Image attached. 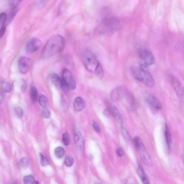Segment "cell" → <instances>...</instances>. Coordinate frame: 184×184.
<instances>
[{
    "label": "cell",
    "instance_id": "6da1fadb",
    "mask_svg": "<svg viewBox=\"0 0 184 184\" xmlns=\"http://www.w3.org/2000/svg\"><path fill=\"white\" fill-rule=\"evenodd\" d=\"M65 41L64 37L56 35L51 37L47 41L42 51V58H49L59 53L64 49Z\"/></svg>",
    "mask_w": 184,
    "mask_h": 184
},
{
    "label": "cell",
    "instance_id": "7a4b0ae2",
    "mask_svg": "<svg viewBox=\"0 0 184 184\" xmlns=\"http://www.w3.org/2000/svg\"><path fill=\"white\" fill-rule=\"evenodd\" d=\"M133 76L143 85L152 87L155 85L153 77L148 71L141 67H134L131 69Z\"/></svg>",
    "mask_w": 184,
    "mask_h": 184
},
{
    "label": "cell",
    "instance_id": "3957f363",
    "mask_svg": "<svg viewBox=\"0 0 184 184\" xmlns=\"http://www.w3.org/2000/svg\"><path fill=\"white\" fill-rule=\"evenodd\" d=\"M120 21L117 17H107L103 19L101 26L104 32L113 33L120 27Z\"/></svg>",
    "mask_w": 184,
    "mask_h": 184
},
{
    "label": "cell",
    "instance_id": "277c9868",
    "mask_svg": "<svg viewBox=\"0 0 184 184\" xmlns=\"http://www.w3.org/2000/svg\"><path fill=\"white\" fill-rule=\"evenodd\" d=\"M83 62L86 69L90 72H95L101 64L95 56L90 52H86L83 57Z\"/></svg>",
    "mask_w": 184,
    "mask_h": 184
},
{
    "label": "cell",
    "instance_id": "5b68a950",
    "mask_svg": "<svg viewBox=\"0 0 184 184\" xmlns=\"http://www.w3.org/2000/svg\"><path fill=\"white\" fill-rule=\"evenodd\" d=\"M139 57L142 63L141 67L152 65L155 64V57L149 51L142 50L139 52Z\"/></svg>",
    "mask_w": 184,
    "mask_h": 184
},
{
    "label": "cell",
    "instance_id": "8992f818",
    "mask_svg": "<svg viewBox=\"0 0 184 184\" xmlns=\"http://www.w3.org/2000/svg\"><path fill=\"white\" fill-rule=\"evenodd\" d=\"M169 80L177 95L180 99L183 98L184 95L183 87L181 82L176 77L171 75Z\"/></svg>",
    "mask_w": 184,
    "mask_h": 184
},
{
    "label": "cell",
    "instance_id": "52a82bcc",
    "mask_svg": "<svg viewBox=\"0 0 184 184\" xmlns=\"http://www.w3.org/2000/svg\"><path fill=\"white\" fill-rule=\"evenodd\" d=\"M62 79L70 90L76 88V83L71 72L67 69H64L62 72Z\"/></svg>",
    "mask_w": 184,
    "mask_h": 184
},
{
    "label": "cell",
    "instance_id": "ba28073f",
    "mask_svg": "<svg viewBox=\"0 0 184 184\" xmlns=\"http://www.w3.org/2000/svg\"><path fill=\"white\" fill-rule=\"evenodd\" d=\"M32 63L30 59L25 57H20L18 61L19 71L22 74H26L29 71Z\"/></svg>",
    "mask_w": 184,
    "mask_h": 184
},
{
    "label": "cell",
    "instance_id": "9c48e42d",
    "mask_svg": "<svg viewBox=\"0 0 184 184\" xmlns=\"http://www.w3.org/2000/svg\"><path fill=\"white\" fill-rule=\"evenodd\" d=\"M41 41L37 38H33L27 44L26 51L28 53H33L39 50L41 45Z\"/></svg>",
    "mask_w": 184,
    "mask_h": 184
},
{
    "label": "cell",
    "instance_id": "30bf717a",
    "mask_svg": "<svg viewBox=\"0 0 184 184\" xmlns=\"http://www.w3.org/2000/svg\"><path fill=\"white\" fill-rule=\"evenodd\" d=\"M147 103L153 109L159 110L162 108V104L157 98L152 94L147 95L146 96Z\"/></svg>",
    "mask_w": 184,
    "mask_h": 184
},
{
    "label": "cell",
    "instance_id": "8fae6325",
    "mask_svg": "<svg viewBox=\"0 0 184 184\" xmlns=\"http://www.w3.org/2000/svg\"><path fill=\"white\" fill-rule=\"evenodd\" d=\"M137 150L140 152V157L143 163L149 167H151L152 166V161L142 142L141 143Z\"/></svg>",
    "mask_w": 184,
    "mask_h": 184
},
{
    "label": "cell",
    "instance_id": "7c38bea8",
    "mask_svg": "<svg viewBox=\"0 0 184 184\" xmlns=\"http://www.w3.org/2000/svg\"><path fill=\"white\" fill-rule=\"evenodd\" d=\"M108 110L110 115L113 116L117 122L120 125H122L123 123V118L118 109L115 106H111L109 107V109Z\"/></svg>",
    "mask_w": 184,
    "mask_h": 184
},
{
    "label": "cell",
    "instance_id": "4fadbf2b",
    "mask_svg": "<svg viewBox=\"0 0 184 184\" xmlns=\"http://www.w3.org/2000/svg\"><path fill=\"white\" fill-rule=\"evenodd\" d=\"M124 88L123 87L120 86L112 91L111 94V98L112 101H115L120 100Z\"/></svg>",
    "mask_w": 184,
    "mask_h": 184
},
{
    "label": "cell",
    "instance_id": "5bb4252c",
    "mask_svg": "<svg viewBox=\"0 0 184 184\" xmlns=\"http://www.w3.org/2000/svg\"><path fill=\"white\" fill-rule=\"evenodd\" d=\"M73 105L75 110L77 111L80 112L82 111L85 108V103L83 99L78 97L75 99Z\"/></svg>",
    "mask_w": 184,
    "mask_h": 184
},
{
    "label": "cell",
    "instance_id": "9a60e30c",
    "mask_svg": "<svg viewBox=\"0 0 184 184\" xmlns=\"http://www.w3.org/2000/svg\"><path fill=\"white\" fill-rule=\"evenodd\" d=\"M74 135L75 143L77 146L79 148L83 146L84 140L81 133L78 129L75 128L74 130Z\"/></svg>",
    "mask_w": 184,
    "mask_h": 184
},
{
    "label": "cell",
    "instance_id": "2e32d148",
    "mask_svg": "<svg viewBox=\"0 0 184 184\" xmlns=\"http://www.w3.org/2000/svg\"><path fill=\"white\" fill-rule=\"evenodd\" d=\"M137 173L143 184H150L149 180L145 174L142 166L140 165L138 166Z\"/></svg>",
    "mask_w": 184,
    "mask_h": 184
},
{
    "label": "cell",
    "instance_id": "e0dca14e",
    "mask_svg": "<svg viewBox=\"0 0 184 184\" xmlns=\"http://www.w3.org/2000/svg\"><path fill=\"white\" fill-rule=\"evenodd\" d=\"M50 81L56 87L61 88L62 84V78H59L58 75L55 73H51L49 76Z\"/></svg>",
    "mask_w": 184,
    "mask_h": 184
},
{
    "label": "cell",
    "instance_id": "ac0fdd59",
    "mask_svg": "<svg viewBox=\"0 0 184 184\" xmlns=\"http://www.w3.org/2000/svg\"><path fill=\"white\" fill-rule=\"evenodd\" d=\"M7 15L3 12L0 14V37L3 34L4 32V26L7 19Z\"/></svg>",
    "mask_w": 184,
    "mask_h": 184
},
{
    "label": "cell",
    "instance_id": "d6986e66",
    "mask_svg": "<svg viewBox=\"0 0 184 184\" xmlns=\"http://www.w3.org/2000/svg\"><path fill=\"white\" fill-rule=\"evenodd\" d=\"M20 2V1H9V4L10 10H11L12 16H14L16 14L17 12H18V6Z\"/></svg>",
    "mask_w": 184,
    "mask_h": 184
},
{
    "label": "cell",
    "instance_id": "ffe728a7",
    "mask_svg": "<svg viewBox=\"0 0 184 184\" xmlns=\"http://www.w3.org/2000/svg\"><path fill=\"white\" fill-rule=\"evenodd\" d=\"M165 134L166 143L169 148L171 146V136L170 131L167 124H166L165 126Z\"/></svg>",
    "mask_w": 184,
    "mask_h": 184
},
{
    "label": "cell",
    "instance_id": "44dd1931",
    "mask_svg": "<svg viewBox=\"0 0 184 184\" xmlns=\"http://www.w3.org/2000/svg\"><path fill=\"white\" fill-rule=\"evenodd\" d=\"M30 97L33 103H35L38 98V90L36 87L33 86L30 90Z\"/></svg>",
    "mask_w": 184,
    "mask_h": 184
},
{
    "label": "cell",
    "instance_id": "7402d4cb",
    "mask_svg": "<svg viewBox=\"0 0 184 184\" xmlns=\"http://www.w3.org/2000/svg\"><path fill=\"white\" fill-rule=\"evenodd\" d=\"M39 104L42 107L44 108H46L48 105V99L44 95H41L39 98Z\"/></svg>",
    "mask_w": 184,
    "mask_h": 184
},
{
    "label": "cell",
    "instance_id": "603a6c76",
    "mask_svg": "<svg viewBox=\"0 0 184 184\" xmlns=\"http://www.w3.org/2000/svg\"><path fill=\"white\" fill-rule=\"evenodd\" d=\"M55 157L58 159H61L64 156L65 153L64 148L62 147H59L56 148L54 151Z\"/></svg>",
    "mask_w": 184,
    "mask_h": 184
},
{
    "label": "cell",
    "instance_id": "cb8c5ba5",
    "mask_svg": "<svg viewBox=\"0 0 184 184\" xmlns=\"http://www.w3.org/2000/svg\"><path fill=\"white\" fill-rule=\"evenodd\" d=\"M1 89L3 92L10 93L12 90L11 85L8 82H3L1 86Z\"/></svg>",
    "mask_w": 184,
    "mask_h": 184
},
{
    "label": "cell",
    "instance_id": "d4e9b609",
    "mask_svg": "<svg viewBox=\"0 0 184 184\" xmlns=\"http://www.w3.org/2000/svg\"><path fill=\"white\" fill-rule=\"evenodd\" d=\"M121 132L124 139L126 142H129L130 141L131 139V136L128 131L125 127H122Z\"/></svg>",
    "mask_w": 184,
    "mask_h": 184
},
{
    "label": "cell",
    "instance_id": "484cf974",
    "mask_svg": "<svg viewBox=\"0 0 184 184\" xmlns=\"http://www.w3.org/2000/svg\"><path fill=\"white\" fill-rule=\"evenodd\" d=\"M24 184H34L35 180L34 177L31 175L26 176L24 178Z\"/></svg>",
    "mask_w": 184,
    "mask_h": 184
},
{
    "label": "cell",
    "instance_id": "4316f807",
    "mask_svg": "<svg viewBox=\"0 0 184 184\" xmlns=\"http://www.w3.org/2000/svg\"><path fill=\"white\" fill-rule=\"evenodd\" d=\"M29 163V160L27 158L24 157L21 159L19 162V166L21 168H23L27 167Z\"/></svg>",
    "mask_w": 184,
    "mask_h": 184
},
{
    "label": "cell",
    "instance_id": "83f0119b",
    "mask_svg": "<svg viewBox=\"0 0 184 184\" xmlns=\"http://www.w3.org/2000/svg\"><path fill=\"white\" fill-rule=\"evenodd\" d=\"M73 162H74V160L72 157L69 156L66 157L64 160V164L67 167H70L72 166Z\"/></svg>",
    "mask_w": 184,
    "mask_h": 184
},
{
    "label": "cell",
    "instance_id": "f1b7e54d",
    "mask_svg": "<svg viewBox=\"0 0 184 184\" xmlns=\"http://www.w3.org/2000/svg\"><path fill=\"white\" fill-rule=\"evenodd\" d=\"M40 162H41V166H45L48 165L49 164V162L46 157L41 154H40Z\"/></svg>",
    "mask_w": 184,
    "mask_h": 184
},
{
    "label": "cell",
    "instance_id": "f546056e",
    "mask_svg": "<svg viewBox=\"0 0 184 184\" xmlns=\"http://www.w3.org/2000/svg\"><path fill=\"white\" fill-rule=\"evenodd\" d=\"M62 140L64 144L68 145L69 143V135L67 133H65L63 134Z\"/></svg>",
    "mask_w": 184,
    "mask_h": 184
},
{
    "label": "cell",
    "instance_id": "4dcf8cb0",
    "mask_svg": "<svg viewBox=\"0 0 184 184\" xmlns=\"http://www.w3.org/2000/svg\"><path fill=\"white\" fill-rule=\"evenodd\" d=\"M16 114L19 118H21L23 115V110L20 107H17L15 109Z\"/></svg>",
    "mask_w": 184,
    "mask_h": 184
},
{
    "label": "cell",
    "instance_id": "1f68e13d",
    "mask_svg": "<svg viewBox=\"0 0 184 184\" xmlns=\"http://www.w3.org/2000/svg\"><path fill=\"white\" fill-rule=\"evenodd\" d=\"M96 74L99 77H102L104 75V71L101 64L95 72Z\"/></svg>",
    "mask_w": 184,
    "mask_h": 184
},
{
    "label": "cell",
    "instance_id": "d6a6232c",
    "mask_svg": "<svg viewBox=\"0 0 184 184\" xmlns=\"http://www.w3.org/2000/svg\"><path fill=\"white\" fill-rule=\"evenodd\" d=\"M42 115L44 118L48 119L50 117V112L48 109L44 108L42 111Z\"/></svg>",
    "mask_w": 184,
    "mask_h": 184
},
{
    "label": "cell",
    "instance_id": "836d02e7",
    "mask_svg": "<svg viewBox=\"0 0 184 184\" xmlns=\"http://www.w3.org/2000/svg\"><path fill=\"white\" fill-rule=\"evenodd\" d=\"M93 127L95 130L98 133H100L101 132V129L100 127L97 122H94L93 123Z\"/></svg>",
    "mask_w": 184,
    "mask_h": 184
},
{
    "label": "cell",
    "instance_id": "e575fe53",
    "mask_svg": "<svg viewBox=\"0 0 184 184\" xmlns=\"http://www.w3.org/2000/svg\"><path fill=\"white\" fill-rule=\"evenodd\" d=\"M117 153L119 157H121L123 156L124 154L123 150L121 148H119L117 149Z\"/></svg>",
    "mask_w": 184,
    "mask_h": 184
},
{
    "label": "cell",
    "instance_id": "d590c367",
    "mask_svg": "<svg viewBox=\"0 0 184 184\" xmlns=\"http://www.w3.org/2000/svg\"><path fill=\"white\" fill-rule=\"evenodd\" d=\"M4 95L3 93L0 92V103L2 102L4 99Z\"/></svg>",
    "mask_w": 184,
    "mask_h": 184
},
{
    "label": "cell",
    "instance_id": "8d00e7d4",
    "mask_svg": "<svg viewBox=\"0 0 184 184\" xmlns=\"http://www.w3.org/2000/svg\"><path fill=\"white\" fill-rule=\"evenodd\" d=\"M12 184H17V183H16V182H13V183H12Z\"/></svg>",
    "mask_w": 184,
    "mask_h": 184
},
{
    "label": "cell",
    "instance_id": "74e56055",
    "mask_svg": "<svg viewBox=\"0 0 184 184\" xmlns=\"http://www.w3.org/2000/svg\"><path fill=\"white\" fill-rule=\"evenodd\" d=\"M35 184H39V183H38V181H36L35 182Z\"/></svg>",
    "mask_w": 184,
    "mask_h": 184
},
{
    "label": "cell",
    "instance_id": "f35d334b",
    "mask_svg": "<svg viewBox=\"0 0 184 184\" xmlns=\"http://www.w3.org/2000/svg\"><path fill=\"white\" fill-rule=\"evenodd\" d=\"M96 184H99V183H96Z\"/></svg>",
    "mask_w": 184,
    "mask_h": 184
}]
</instances>
